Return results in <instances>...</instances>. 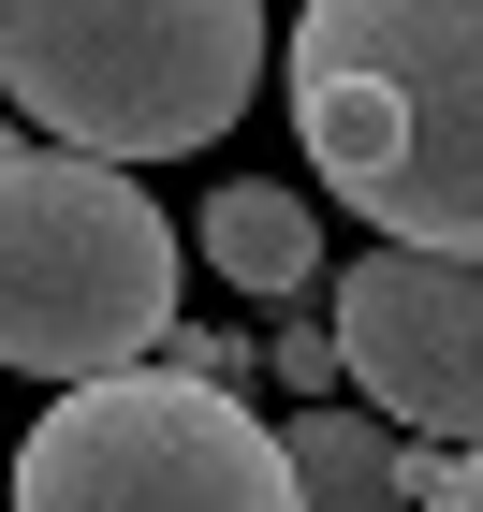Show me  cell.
Segmentation results:
<instances>
[{
  "label": "cell",
  "instance_id": "cell-1",
  "mask_svg": "<svg viewBox=\"0 0 483 512\" xmlns=\"http://www.w3.org/2000/svg\"><path fill=\"white\" fill-rule=\"evenodd\" d=\"M293 132L322 191L425 264L483 235V15L469 0H308L293 15Z\"/></svg>",
  "mask_w": 483,
  "mask_h": 512
},
{
  "label": "cell",
  "instance_id": "cell-2",
  "mask_svg": "<svg viewBox=\"0 0 483 512\" xmlns=\"http://www.w3.org/2000/svg\"><path fill=\"white\" fill-rule=\"evenodd\" d=\"M264 15L249 0H0V103L59 161H176L249 118Z\"/></svg>",
  "mask_w": 483,
  "mask_h": 512
},
{
  "label": "cell",
  "instance_id": "cell-3",
  "mask_svg": "<svg viewBox=\"0 0 483 512\" xmlns=\"http://www.w3.org/2000/svg\"><path fill=\"white\" fill-rule=\"evenodd\" d=\"M176 337V220L132 176L59 147H0V366L30 381H132Z\"/></svg>",
  "mask_w": 483,
  "mask_h": 512
},
{
  "label": "cell",
  "instance_id": "cell-4",
  "mask_svg": "<svg viewBox=\"0 0 483 512\" xmlns=\"http://www.w3.org/2000/svg\"><path fill=\"white\" fill-rule=\"evenodd\" d=\"M15 512H293L279 425L249 395H191L132 366V381H74L15 454Z\"/></svg>",
  "mask_w": 483,
  "mask_h": 512
},
{
  "label": "cell",
  "instance_id": "cell-5",
  "mask_svg": "<svg viewBox=\"0 0 483 512\" xmlns=\"http://www.w3.org/2000/svg\"><path fill=\"white\" fill-rule=\"evenodd\" d=\"M337 381L366 395V425L410 439V454H469L483 410V278L425 264V249H366L337 278V322H322Z\"/></svg>",
  "mask_w": 483,
  "mask_h": 512
},
{
  "label": "cell",
  "instance_id": "cell-6",
  "mask_svg": "<svg viewBox=\"0 0 483 512\" xmlns=\"http://www.w3.org/2000/svg\"><path fill=\"white\" fill-rule=\"evenodd\" d=\"M205 264L235 278V293H322V220H308V191H279V176H220L205 191Z\"/></svg>",
  "mask_w": 483,
  "mask_h": 512
},
{
  "label": "cell",
  "instance_id": "cell-7",
  "mask_svg": "<svg viewBox=\"0 0 483 512\" xmlns=\"http://www.w3.org/2000/svg\"><path fill=\"white\" fill-rule=\"evenodd\" d=\"M279 483H293V512H410V439H381L366 410H293Z\"/></svg>",
  "mask_w": 483,
  "mask_h": 512
},
{
  "label": "cell",
  "instance_id": "cell-8",
  "mask_svg": "<svg viewBox=\"0 0 483 512\" xmlns=\"http://www.w3.org/2000/svg\"><path fill=\"white\" fill-rule=\"evenodd\" d=\"M249 366H264V381H293L308 410H337V352H322V308H293L279 337H249Z\"/></svg>",
  "mask_w": 483,
  "mask_h": 512
},
{
  "label": "cell",
  "instance_id": "cell-9",
  "mask_svg": "<svg viewBox=\"0 0 483 512\" xmlns=\"http://www.w3.org/2000/svg\"><path fill=\"white\" fill-rule=\"evenodd\" d=\"M410 512H483V469L469 454H410Z\"/></svg>",
  "mask_w": 483,
  "mask_h": 512
}]
</instances>
